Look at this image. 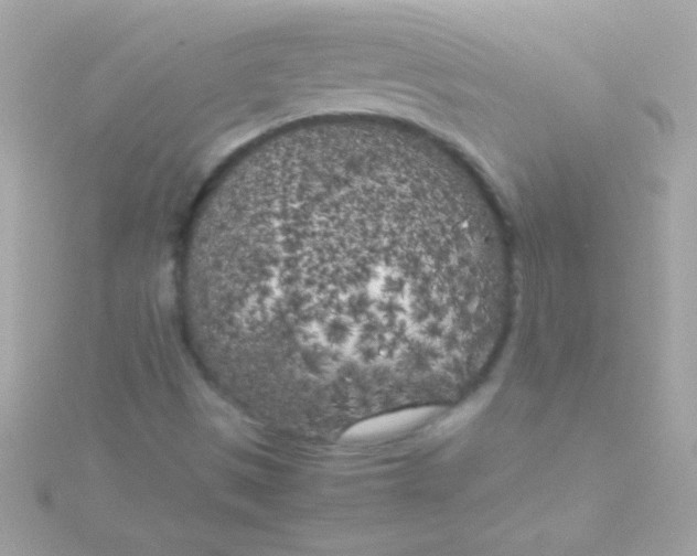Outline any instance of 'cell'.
Listing matches in <instances>:
<instances>
[{
	"label": "cell",
	"instance_id": "obj_1",
	"mask_svg": "<svg viewBox=\"0 0 697 556\" xmlns=\"http://www.w3.org/2000/svg\"><path fill=\"white\" fill-rule=\"evenodd\" d=\"M337 173L266 195L199 279L238 328L290 325L303 362L386 365L486 288L484 265L404 232L398 209ZM433 335V334H432Z\"/></svg>",
	"mask_w": 697,
	"mask_h": 556
}]
</instances>
